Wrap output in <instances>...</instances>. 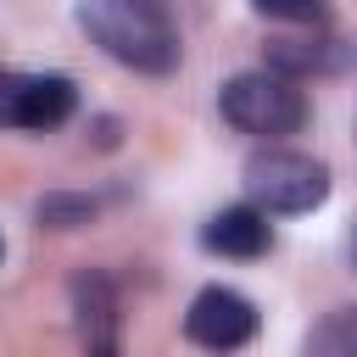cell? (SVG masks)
Wrapping results in <instances>:
<instances>
[{
	"mask_svg": "<svg viewBox=\"0 0 357 357\" xmlns=\"http://www.w3.org/2000/svg\"><path fill=\"white\" fill-rule=\"evenodd\" d=\"M78 28L134 73L162 78L178 67V28L156 0H78Z\"/></svg>",
	"mask_w": 357,
	"mask_h": 357,
	"instance_id": "6da1fadb",
	"label": "cell"
},
{
	"mask_svg": "<svg viewBox=\"0 0 357 357\" xmlns=\"http://www.w3.org/2000/svg\"><path fill=\"white\" fill-rule=\"evenodd\" d=\"M218 112L240 134L279 139V134H296L307 123V95H301V78L273 73V67H251L218 89Z\"/></svg>",
	"mask_w": 357,
	"mask_h": 357,
	"instance_id": "7a4b0ae2",
	"label": "cell"
},
{
	"mask_svg": "<svg viewBox=\"0 0 357 357\" xmlns=\"http://www.w3.org/2000/svg\"><path fill=\"white\" fill-rule=\"evenodd\" d=\"M245 195L268 212V218H296L329 201V167L307 151H257L245 162Z\"/></svg>",
	"mask_w": 357,
	"mask_h": 357,
	"instance_id": "3957f363",
	"label": "cell"
},
{
	"mask_svg": "<svg viewBox=\"0 0 357 357\" xmlns=\"http://www.w3.org/2000/svg\"><path fill=\"white\" fill-rule=\"evenodd\" d=\"M78 112V84L67 73H0V128L45 134Z\"/></svg>",
	"mask_w": 357,
	"mask_h": 357,
	"instance_id": "277c9868",
	"label": "cell"
},
{
	"mask_svg": "<svg viewBox=\"0 0 357 357\" xmlns=\"http://www.w3.org/2000/svg\"><path fill=\"white\" fill-rule=\"evenodd\" d=\"M184 335L206 351H234L257 335V307L229 284H206L184 312Z\"/></svg>",
	"mask_w": 357,
	"mask_h": 357,
	"instance_id": "5b68a950",
	"label": "cell"
},
{
	"mask_svg": "<svg viewBox=\"0 0 357 357\" xmlns=\"http://www.w3.org/2000/svg\"><path fill=\"white\" fill-rule=\"evenodd\" d=\"M201 245L212 257H240L245 262V257H262L273 245V223L257 201H240V206H223L201 223Z\"/></svg>",
	"mask_w": 357,
	"mask_h": 357,
	"instance_id": "8992f818",
	"label": "cell"
},
{
	"mask_svg": "<svg viewBox=\"0 0 357 357\" xmlns=\"http://www.w3.org/2000/svg\"><path fill=\"white\" fill-rule=\"evenodd\" d=\"M73 307H78V335L89 340V351H112L117 346V290L106 273H78L73 279Z\"/></svg>",
	"mask_w": 357,
	"mask_h": 357,
	"instance_id": "52a82bcc",
	"label": "cell"
},
{
	"mask_svg": "<svg viewBox=\"0 0 357 357\" xmlns=\"http://www.w3.org/2000/svg\"><path fill=\"white\" fill-rule=\"evenodd\" d=\"M268 67L273 73H290V78H307V73H329L335 67V50H329V39H273Z\"/></svg>",
	"mask_w": 357,
	"mask_h": 357,
	"instance_id": "ba28073f",
	"label": "cell"
},
{
	"mask_svg": "<svg viewBox=\"0 0 357 357\" xmlns=\"http://www.w3.org/2000/svg\"><path fill=\"white\" fill-rule=\"evenodd\" d=\"M307 351H318V357H357V307H335L307 335Z\"/></svg>",
	"mask_w": 357,
	"mask_h": 357,
	"instance_id": "9c48e42d",
	"label": "cell"
},
{
	"mask_svg": "<svg viewBox=\"0 0 357 357\" xmlns=\"http://www.w3.org/2000/svg\"><path fill=\"white\" fill-rule=\"evenodd\" d=\"M257 17L268 22H296V28H324L329 22V0H251Z\"/></svg>",
	"mask_w": 357,
	"mask_h": 357,
	"instance_id": "30bf717a",
	"label": "cell"
},
{
	"mask_svg": "<svg viewBox=\"0 0 357 357\" xmlns=\"http://www.w3.org/2000/svg\"><path fill=\"white\" fill-rule=\"evenodd\" d=\"M95 206L89 201H73V195H50V201H39V223H56V229H73V223H84Z\"/></svg>",
	"mask_w": 357,
	"mask_h": 357,
	"instance_id": "8fae6325",
	"label": "cell"
},
{
	"mask_svg": "<svg viewBox=\"0 0 357 357\" xmlns=\"http://www.w3.org/2000/svg\"><path fill=\"white\" fill-rule=\"evenodd\" d=\"M351 262H357V234H351Z\"/></svg>",
	"mask_w": 357,
	"mask_h": 357,
	"instance_id": "7c38bea8",
	"label": "cell"
}]
</instances>
